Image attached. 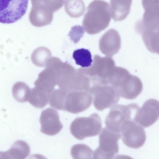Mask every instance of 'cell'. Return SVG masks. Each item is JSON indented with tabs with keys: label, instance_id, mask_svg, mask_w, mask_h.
Masks as SVG:
<instances>
[{
	"label": "cell",
	"instance_id": "6da1fadb",
	"mask_svg": "<svg viewBox=\"0 0 159 159\" xmlns=\"http://www.w3.org/2000/svg\"><path fill=\"white\" fill-rule=\"evenodd\" d=\"M48 64L55 72L57 85L60 89L68 92L82 90L86 87L87 78L78 69L56 57L51 58Z\"/></svg>",
	"mask_w": 159,
	"mask_h": 159
},
{
	"label": "cell",
	"instance_id": "7a4b0ae2",
	"mask_svg": "<svg viewBox=\"0 0 159 159\" xmlns=\"http://www.w3.org/2000/svg\"><path fill=\"white\" fill-rule=\"evenodd\" d=\"M111 19L109 4L103 1H93L87 7L82 22L83 26L88 34H96L108 26Z\"/></svg>",
	"mask_w": 159,
	"mask_h": 159
},
{
	"label": "cell",
	"instance_id": "3957f363",
	"mask_svg": "<svg viewBox=\"0 0 159 159\" xmlns=\"http://www.w3.org/2000/svg\"><path fill=\"white\" fill-rule=\"evenodd\" d=\"M115 66V61L111 58L96 55L90 67L80 69L89 78L94 86L108 84L109 78Z\"/></svg>",
	"mask_w": 159,
	"mask_h": 159
},
{
	"label": "cell",
	"instance_id": "277c9868",
	"mask_svg": "<svg viewBox=\"0 0 159 159\" xmlns=\"http://www.w3.org/2000/svg\"><path fill=\"white\" fill-rule=\"evenodd\" d=\"M64 1L62 0H31L32 7L29 20L33 25L41 27L50 24L53 12L60 8Z\"/></svg>",
	"mask_w": 159,
	"mask_h": 159
},
{
	"label": "cell",
	"instance_id": "5b68a950",
	"mask_svg": "<svg viewBox=\"0 0 159 159\" xmlns=\"http://www.w3.org/2000/svg\"><path fill=\"white\" fill-rule=\"evenodd\" d=\"M102 124L99 115L94 113L88 117L75 119L70 125V131L75 138L82 140L98 135L101 130Z\"/></svg>",
	"mask_w": 159,
	"mask_h": 159
},
{
	"label": "cell",
	"instance_id": "8992f818",
	"mask_svg": "<svg viewBox=\"0 0 159 159\" xmlns=\"http://www.w3.org/2000/svg\"><path fill=\"white\" fill-rule=\"evenodd\" d=\"M121 137L120 133L103 128L99 135V146L93 152L92 159H114L119 151L118 141Z\"/></svg>",
	"mask_w": 159,
	"mask_h": 159
},
{
	"label": "cell",
	"instance_id": "52a82bcc",
	"mask_svg": "<svg viewBox=\"0 0 159 159\" xmlns=\"http://www.w3.org/2000/svg\"><path fill=\"white\" fill-rule=\"evenodd\" d=\"M113 86L117 89L120 97L128 99L136 98L141 92L143 84L139 78L123 68Z\"/></svg>",
	"mask_w": 159,
	"mask_h": 159
},
{
	"label": "cell",
	"instance_id": "ba28073f",
	"mask_svg": "<svg viewBox=\"0 0 159 159\" xmlns=\"http://www.w3.org/2000/svg\"><path fill=\"white\" fill-rule=\"evenodd\" d=\"M89 91L92 97L94 107L100 111L112 107L120 100L117 89L111 85L92 86Z\"/></svg>",
	"mask_w": 159,
	"mask_h": 159
},
{
	"label": "cell",
	"instance_id": "9c48e42d",
	"mask_svg": "<svg viewBox=\"0 0 159 159\" xmlns=\"http://www.w3.org/2000/svg\"><path fill=\"white\" fill-rule=\"evenodd\" d=\"M139 107L136 103L114 106L106 118L105 124L106 127L113 132L120 133L122 124L127 119H134Z\"/></svg>",
	"mask_w": 159,
	"mask_h": 159
},
{
	"label": "cell",
	"instance_id": "30bf717a",
	"mask_svg": "<svg viewBox=\"0 0 159 159\" xmlns=\"http://www.w3.org/2000/svg\"><path fill=\"white\" fill-rule=\"evenodd\" d=\"M144 10L143 18L135 25L136 32L140 35L152 32L159 25V0L142 1Z\"/></svg>",
	"mask_w": 159,
	"mask_h": 159
},
{
	"label": "cell",
	"instance_id": "8fae6325",
	"mask_svg": "<svg viewBox=\"0 0 159 159\" xmlns=\"http://www.w3.org/2000/svg\"><path fill=\"white\" fill-rule=\"evenodd\" d=\"M120 133L123 143L127 146L137 149L144 144L146 138L143 128L134 119L125 120L121 125Z\"/></svg>",
	"mask_w": 159,
	"mask_h": 159
},
{
	"label": "cell",
	"instance_id": "7c38bea8",
	"mask_svg": "<svg viewBox=\"0 0 159 159\" xmlns=\"http://www.w3.org/2000/svg\"><path fill=\"white\" fill-rule=\"evenodd\" d=\"M28 0H0V22L10 24L18 20L25 14Z\"/></svg>",
	"mask_w": 159,
	"mask_h": 159
},
{
	"label": "cell",
	"instance_id": "4fadbf2b",
	"mask_svg": "<svg viewBox=\"0 0 159 159\" xmlns=\"http://www.w3.org/2000/svg\"><path fill=\"white\" fill-rule=\"evenodd\" d=\"M92 100V97L89 91L67 92L65 98L63 110L75 114L83 112L90 107Z\"/></svg>",
	"mask_w": 159,
	"mask_h": 159
},
{
	"label": "cell",
	"instance_id": "5bb4252c",
	"mask_svg": "<svg viewBox=\"0 0 159 159\" xmlns=\"http://www.w3.org/2000/svg\"><path fill=\"white\" fill-rule=\"evenodd\" d=\"M159 117V102L155 99H150L146 101L141 108H139L134 120L146 128L153 124Z\"/></svg>",
	"mask_w": 159,
	"mask_h": 159
},
{
	"label": "cell",
	"instance_id": "9a60e30c",
	"mask_svg": "<svg viewBox=\"0 0 159 159\" xmlns=\"http://www.w3.org/2000/svg\"><path fill=\"white\" fill-rule=\"evenodd\" d=\"M39 121L41 125V132L48 135L53 136L57 134L63 128L58 112L51 108H48L42 111Z\"/></svg>",
	"mask_w": 159,
	"mask_h": 159
},
{
	"label": "cell",
	"instance_id": "2e32d148",
	"mask_svg": "<svg viewBox=\"0 0 159 159\" xmlns=\"http://www.w3.org/2000/svg\"><path fill=\"white\" fill-rule=\"evenodd\" d=\"M99 45L102 53L110 57L114 56L121 47V38L118 32L114 29L108 30L100 39Z\"/></svg>",
	"mask_w": 159,
	"mask_h": 159
},
{
	"label": "cell",
	"instance_id": "e0dca14e",
	"mask_svg": "<svg viewBox=\"0 0 159 159\" xmlns=\"http://www.w3.org/2000/svg\"><path fill=\"white\" fill-rule=\"evenodd\" d=\"M45 68L40 72L34 83L35 87L51 94L57 85L56 76L53 69L47 64Z\"/></svg>",
	"mask_w": 159,
	"mask_h": 159
},
{
	"label": "cell",
	"instance_id": "ac0fdd59",
	"mask_svg": "<svg viewBox=\"0 0 159 159\" xmlns=\"http://www.w3.org/2000/svg\"><path fill=\"white\" fill-rule=\"evenodd\" d=\"M132 1L111 0L110 13L112 18L116 21L125 19L129 13Z\"/></svg>",
	"mask_w": 159,
	"mask_h": 159
},
{
	"label": "cell",
	"instance_id": "d6986e66",
	"mask_svg": "<svg viewBox=\"0 0 159 159\" xmlns=\"http://www.w3.org/2000/svg\"><path fill=\"white\" fill-rule=\"evenodd\" d=\"M51 94L35 87L31 89L28 101L34 107L43 108L48 103Z\"/></svg>",
	"mask_w": 159,
	"mask_h": 159
},
{
	"label": "cell",
	"instance_id": "ffe728a7",
	"mask_svg": "<svg viewBox=\"0 0 159 159\" xmlns=\"http://www.w3.org/2000/svg\"><path fill=\"white\" fill-rule=\"evenodd\" d=\"M7 151L13 159H25L29 155L30 149L25 141L18 140L14 143Z\"/></svg>",
	"mask_w": 159,
	"mask_h": 159
},
{
	"label": "cell",
	"instance_id": "44dd1931",
	"mask_svg": "<svg viewBox=\"0 0 159 159\" xmlns=\"http://www.w3.org/2000/svg\"><path fill=\"white\" fill-rule=\"evenodd\" d=\"M141 36L147 49L152 53L159 54V25L153 31Z\"/></svg>",
	"mask_w": 159,
	"mask_h": 159
},
{
	"label": "cell",
	"instance_id": "7402d4cb",
	"mask_svg": "<svg viewBox=\"0 0 159 159\" xmlns=\"http://www.w3.org/2000/svg\"><path fill=\"white\" fill-rule=\"evenodd\" d=\"M52 57L50 50L44 47H39L34 50L31 55L32 62L39 67L45 66L48 60Z\"/></svg>",
	"mask_w": 159,
	"mask_h": 159
},
{
	"label": "cell",
	"instance_id": "603a6c76",
	"mask_svg": "<svg viewBox=\"0 0 159 159\" xmlns=\"http://www.w3.org/2000/svg\"><path fill=\"white\" fill-rule=\"evenodd\" d=\"M66 11L70 17L77 18L82 16L85 10V6L82 0H66L64 1Z\"/></svg>",
	"mask_w": 159,
	"mask_h": 159
},
{
	"label": "cell",
	"instance_id": "cb8c5ba5",
	"mask_svg": "<svg viewBox=\"0 0 159 159\" xmlns=\"http://www.w3.org/2000/svg\"><path fill=\"white\" fill-rule=\"evenodd\" d=\"M12 92L14 98L17 101L24 102L29 101L31 89L25 83L18 82L13 85Z\"/></svg>",
	"mask_w": 159,
	"mask_h": 159
},
{
	"label": "cell",
	"instance_id": "d4e9b609",
	"mask_svg": "<svg viewBox=\"0 0 159 159\" xmlns=\"http://www.w3.org/2000/svg\"><path fill=\"white\" fill-rule=\"evenodd\" d=\"M93 150L84 144H77L70 150V154L73 159H92Z\"/></svg>",
	"mask_w": 159,
	"mask_h": 159
},
{
	"label": "cell",
	"instance_id": "484cf974",
	"mask_svg": "<svg viewBox=\"0 0 159 159\" xmlns=\"http://www.w3.org/2000/svg\"><path fill=\"white\" fill-rule=\"evenodd\" d=\"M73 57L76 63L83 68L88 67L92 65V55L90 52L87 49L82 48L75 50Z\"/></svg>",
	"mask_w": 159,
	"mask_h": 159
},
{
	"label": "cell",
	"instance_id": "4316f807",
	"mask_svg": "<svg viewBox=\"0 0 159 159\" xmlns=\"http://www.w3.org/2000/svg\"><path fill=\"white\" fill-rule=\"evenodd\" d=\"M67 92L59 89L53 91L51 95L49 104L58 110H64V103Z\"/></svg>",
	"mask_w": 159,
	"mask_h": 159
},
{
	"label": "cell",
	"instance_id": "83f0119b",
	"mask_svg": "<svg viewBox=\"0 0 159 159\" xmlns=\"http://www.w3.org/2000/svg\"><path fill=\"white\" fill-rule=\"evenodd\" d=\"M84 30L83 27L76 25L72 27L68 34L70 39L74 43H78L83 36Z\"/></svg>",
	"mask_w": 159,
	"mask_h": 159
},
{
	"label": "cell",
	"instance_id": "f1b7e54d",
	"mask_svg": "<svg viewBox=\"0 0 159 159\" xmlns=\"http://www.w3.org/2000/svg\"><path fill=\"white\" fill-rule=\"evenodd\" d=\"M0 159H13L9 155L7 151L0 152Z\"/></svg>",
	"mask_w": 159,
	"mask_h": 159
},
{
	"label": "cell",
	"instance_id": "f546056e",
	"mask_svg": "<svg viewBox=\"0 0 159 159\" xmlns=\"http://www.w3.org/2000/svg\"><path fill=\"white\" fill-rule=\"evenodd\" d=\"M29 159H47L45 156L41 154H36L31 155Z\"/></svg>",
	"mask_w": 159,
	"mask_h": 159
},
{
	"label": "cell",
	"instance_id": "4dcf8cb0",
	"mask_svg": "<svg viewBox=\"0 0 159 159\" xmlns=\"http://www.w3.org/2000/svg\"><path fill=\"white\" fill-rule=\"evenodd\" d=\"M114 159H133L130 156L124 155H118L116 156Z\"/></svg>",
	"mask_w": 159,
	"mask_h": 159
}]
</instances>
